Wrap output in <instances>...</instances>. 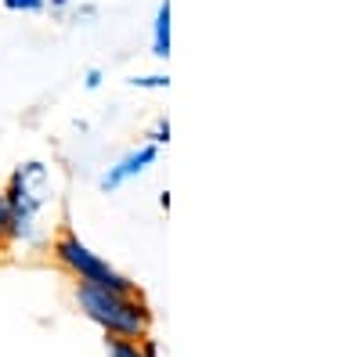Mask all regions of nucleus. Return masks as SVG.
Instances as JSON below:
<instances>
[{
    "instance_id": "obj_1",
    "label": "nucleus",
    "mask_w": 361,
    "mask_h": 357,
    "mask_svg": "<svg viewBox=\"0 0 361 357\" xmlns=\"http://www.w3.org/2000/svg\"><path fill=\"white\" fill-rule=\"evenodd\" d=\"M76 307L98 329H105V336L145 339L148 329H152V311L141 300V292H102V289L76 285Z\"/></svg>"
},
{
    "instance_id": "obj_2",
    "label": "nucleus",
    "mask_w": 361,
    "mask_h": 357,
    "mask_svg": "<svg viewBox=\"0 0 361 357\" xmlns=\"http://www.w3.org/2000/svg\"><path fill=\"white\" fill-rule=\"evenodd\" d=\"M51 256L62 271H69L76 278V285L102 289V292H137V285L123 271H116V267L109 260H102L87 242H80V234L73 227H62L51 238Z\"/></svg>"
},
{
    "instance_id": "obj_3",
    "label": "nucleus",
    "mask_w": 361,
    "mask_h": 357,
    "mask_svg": "<svg viewBox=\"0 0 361 357\" xmlns=\"http://www.w3.org/2000/svg\"><path fill=\"white\" fill-rule=\"evenodd\" d=\"M8 199V206L15 213H29V217H40L44 206L54 199L51 195V173H47V163L40 159H29L22 166H15L8 188L0 192Z\"/></svg>"
},
{
    "instance_id": "obj_4",
    "label": "nucleus",
    "mask_w": 361,
    "mask_h": 357,
    "mask_svg": "<svg viewBox=\"0 0 361 357\" xmlns=\"http://www.w3.org/2000/svg\"><path fill=\"white\" fill-rule=\"evenodd\" d=\"M156 159H159V148L156 144H137V148H130V152L127 156H119L102 177H98V188L102 192H119V188H123L127 181H134V177H141L148 166H156Z\"/></svg>"
},
{
    "instance_id": "obj_5",
    "label": "nucleus",
    "mask_w": 361,
    "mask_h": 357,
    "mask_svg": "<svg viewBox=\"0 0 361 357\" xmlns=\"http://www.w3.org/2000/svg\"><path fill=\"white\" fill-rule=\"evenodd\" d=\"M152 54L156 58H170V0H159L156 18H152Z\"/></svg>"
},
{
    "instance_id": "obj_6",
    "label": "nucleus",
    "mask_w": 361,
    "mask_h": 357,
    "mask_svg": "<svg viewBox=\"0 0 361 357\" xmlns=\"http://www.w3.org/2000/svg\"><path fill=\"white\" fill-rule=\"evenodd\" d=\"M105 353L109 357H145L141 339H123V336H105Z\"/></svg>"
},
{
    "instance_id": "obj_7",
    "label": "nucleus",
    "mask_w": 361,
    "mask_h": 357,
    "mask_svg": "<svg viewBox=\"0 0 361 357\" xmlns=\"http://www.w3.org/2000/svg\"><path fill=\"white\" fill-rule=\"evenodd\" d=\"M127 83L137 87V91H166V87H170V76H166V73H148V76H130Z\"/></svg>"
},
{
    "instance_id": "obj_8",
    "label": "nucleus",
    "mask_w": 361,
    "mask_h": 357,
    "mask_svg": "<svg viewBox=\"0 0 361 357\" xmlns=\"http://www.w3.org/2000/svg\"><path fill=\"white\" fill-rule=\"evenodd\" d=\"M8 11H18V15H40L47 11V0H0Z\"/></svg>"
},
{
    "instance_id": "obj_9",
    "label": "nucleus",
    "mask_w": 361,
    "mask_h": 357,
    "mask_svg": "<svg viewBox=\"0 0 361 357\" xmlns=\"http://www.w3.org/2000/svg\"><path fill=\"white\" fill-rule=\"evenodd\" d=\"M166 141H170V119L159 115V119H156V127L148 130V144H156V148H159V144H166Z\"/></svg>"
},
{
    "instance_id": "obj_10",
    "label": "nucleus",
    "mask_w": 361,
    "mask_h": 357,
    "mask_svg": "<svg viewBox=\"0 0 361 357\" xmlns=\"http://www.w3.org/2000/svg\"><path fill=\"white\" fill-rule=\"evenodd\" d=\"M8 231H11V206H8L4 195H0V246L8 242Z\"/></svg>"
},
{
    "instance_id": "obj_11",
    "label": "nucleus",
    "mask_w": 361,
    "mask_h": 357,
    "mask_svg": "<svg viewBox=\"0 0 361 357\" xmlns=\"http://www.w3.org/2000/svg\"><path fill=\"white\" fill-rule=\"evenodd\" d=\"M102 80H105V73H102L98 65H90V69L83 73V87H87V91H98V87H102Z\"/></svg>"
},
{
    "instance_id": "obj_12",
    "label": "nucleus",
    "mask_w": 361,
    "mask_h": 357,
    "mask_svg": "<svg viewBox=\"0 0 361 357\" xmlns=\"http://www.w3.org/2000/svg\"><path fill=\"white\" fill-rule=\"evenodd\" d=\"M141 350H145V357H156V353H159V343L145 336V339H141Z\"/></svg>"
},
{
    "instance_id": "obj_13",
    "label": "nucleus",
    "mask_w": 361,
    "mask_h": 357,
    "mask_svg": "<svg viewBox=\"0 0 361 357\" xmlns=\"http://www.w3.org/2000/svg\"><path fill=\"white\" fill-rule=\"evenodd\" d=\"M94 15H98V8H94V4H87V8H80V11H76V22H90Z\"/></svg>"
},
{
    "instance_id": "obj_14",
    "label": "nucleus",
    "mask_w": 361,
    "mask_h": 357,
    "mask_svg": "<svg viewBox=\"0 0 361 357\" xmlns=\"http://www.w3.org/2000/svg\"><path fill=\"white\" fill-rule=\"evenodd\" d=\"M69 4H73V0H47V8H51V11H66Z\"/></svg>"
}]
</instances>
